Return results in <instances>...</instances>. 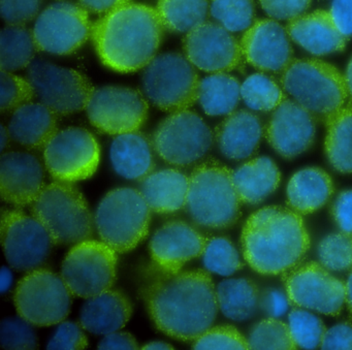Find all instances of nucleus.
<instances>
[{
  "instance_id": "47",
  "label": "nucleus",
  "mask_w": 352,
  "mask_h": 350,
  "mask_svg": "<svg viewBox=\"0 0 352 350\" xmlns=\"http://www.w3.org/2000/svg\"><path fill=\"white\" fill-rule=\"evenodd\" d=\"M265 14L276 20H292L304 15L312 0H259Z\"/></svg>"
},
{
  "instance_id": "41",
  "label": "nucleus",
  "mask_w": 352,
  "mask_h": 350,
  "mask_svg": "<svg viewBox=\"0 0 352 350\" xmlns=\"http://www.w3.org/2000/svg\"><path fill=\"white\" fill-rule=\"evenodd\" d=\"M319 263L331 272L352 269V234L333 232L327 234L317 247Z\"/></svg>"
},
{
  "instance_id": "3",
  "label": "nucleus",
  "mask_w": 352,
  "mask_h": 350,
  "mask_svg": "<svg viewBox=\"0 0 352 350\" xmlns=\"http://www.w3.org/2000/svg\"><path fill=\"white\" fill-rule=\"evenodd\" d=\"M310 245L302 215L281 206H267L251 214L241 234L243 256L261 275H280L294 269Z\"/></svg>"
},
{
  "instance_id": "40",
  "label": "nucleus",
  "mask_w": 352,
  "mask_h": 350,
  "mask_svg": "<svg viewBox=\"0 0 352 350\" xmlns=\"http://www.w3.org/2000/svg\"><path fill=\"white\" fill-rule=\"evenodd\" d=\"M288 327L296 347L316 349L324 337V323L307 309H294L288 315Z\"/></svg>"
},
{
  "instance_id": "44",
  "label": "nucleus",
  "mask_w": 352,
  "mask_h": 350,
  "mask_svg": "<svg viewBox=\"0 0 352 350\" xmlns=\"http://www.w3.org/2000/svg\"><path fill=\"white\" fill-rule=\"evenodd\" d=\"M193 349H234L246 350L249 348L246 338L232 325L211 327L199 336L192 345Z\"/></svg>"
},
{
  "instance_id": "35",
  "label": "nucleus",
  "mask_w": 352,
  "mask_h": 350,
  "mask_svg": "<svg viewBox=\"0 0 352 350\" xmlns=\"http://www.w3.org/2000/svg\"><path fill=\"white\" fill-rule=\"evenodd\" d=\"M164 28L188 34L205 23L210 12L208 0H160L156 10Z\"/></svg>"
},
{
  "instance_id": "36",
  "label": "nucleus",
  "mask_w": 352,
  "mask_h": 350,
  "mask_svg": "<svg viewBox=\"0 0 352 350\" xmlns=\"http://www.w3.org/2000/svg\"><path fill=\"white\" fill-rule=\"evenodd\" d=\"M241 98L251 110L270 112L284 100L283 91L275 80L263 74L249 76L241 85Z\"/></svg>"
},
{
  "instance_id": "34",
  "label": "nucleus",
  "mask_w": 352,
  "mask_h": 350,
  "mask_svg": "<svg viewBox=\"0 0 352 350\" xmlns=\"http://www.w3.org/2000/svg\"><path fill=\"white\" fill-rule=\"evenodd\" d=\"M38 51L34 32L25 25H8L0 34V67L14 73L26 69Z\"/></svg>"
},
{
  "instance_id": "46",
  "label": "nucleus",
  "mask_w": 352,
  "mask_h": 350,
  "mask_svg": "<svg viewBox=\"0 0 352 350\" xmlns=\"http://www.w3.org/2000/svg\"><path fill=\"white\" fill-rule=\"evenodd\" d=\"M43 0H1V16L8 25H26L40 13Z\"/></svg>"
},
{
  "instance_id": "2",
  "label": "nucleus",
  "mask_w": 352,
  "mask_h": 350,
  "mask_svg": "<svg viewBox=\"0 0 352 350\" xmlns=\"http://www.w3.org/2000/svg\"><path fill=\"white\" fill-rule=\"evenodd\" d=\"M164 30L155 9L129 3L106 14L92 25V42L100 61L108 69L133 73L153 61Z\"/></svg>"
},
{
  "instance_id": "49",
  "label": "nucleus",
  "mask_w": 352,
  "mask_h": 350,
  "mask_svg": "<svg viewBox=\"0 0 352 350\" xmlns=\"http://www.w3.org/2000/svg\"><path fill=\"white\" fill-rule=\"evenodd\" d=\"M331 214L341 232L352 234V189L338 195L331 205Z\"/></svg>"
},
{
  "instance_id": "42",
  "label": "nucleus",
  "mask_w": 352,
  "mask_h": 350,
  "mask_svg": "<svg viewBox=\"0 0 352 350\" xmlns=\"http://www.w3.org/2000/svg\"><path fill=\"white\" fill-rule=\"evenodd\" d=\"M0 111L11 113L19 107L32 102L36 96L34 88L28 79L14 75L10 72L1 71L0 74Z\"/></svg>"
},
{
  "instance_id": "52",
  "label": "nucleus",
  "mask_w": 352,
  "mask_h": 350,
  "mask_svg": "<svg viewBox=\"0 0 352 350\" xmlns=\"http://www.w3.org/2000/svg\"><path fill=\"white\" fill-rule=\"evenodd\" d=\"M98 349H139V344L131 333L126 331H113L102 338L98 343Z\"/></svg>"
},
{
  "instance_id": "25",
  "label": "nucleus",
  "mask_w": 352,
  "mask_h": 350,
  "mask_svg": "<svg viewBox=\"0 0 352 350\" xmlns=\"http://www.w3.org/2000/svg\"><path fill=\"white\" fill-rule=\"evenodd\" d=\"M133 315V304L119 289H108L87 298L80 310V325L96 336L120 331Z\"/></svg>"
},
{
  "instance_id": "4",
  "label": "nucleus",
  "mask_w": 352,
  "mask_h": 350,
  "mask_svg": "<svg viewBox=\"0 0 352 350\" xmlns=\"http://www.w3.org/2000/svg\"><path fill=\"white\" fill-rule=\"evenodd\" d=\"M232 171L210 160L189 177L186 211L195 226L209 230L232 228L241 217V201Z\"/></svg>"
},
{
  "instance_id": "19",
  "label": "nucleus",
  "mask_w": 352,
  "mask_h": 350,
  "mask_svg": "<svg viewBox=\"0 0 352 350\" xmlns=\"http://www.w3.org/2000/svg\"><path fill=\"white\" fill-rule=\"evenodd\" d=\"M316 119L294 100L284 98L274 110L265 135L272 148L286 160H292L312 147Z\"/></svg>"
},
{
  "instance_id": "54",
  "label": "nucleus",
  "mask_w": 352,
  "mask_h": 350,
  "mask_svg": "<svg viewBox=\"0 0 352 350\" xmlns=\"http://www.w3.org/2000/svg\"><path fill=\"white\" fill-rule=\"evenodd\" d=\"M12 282H13V275L9 267H3L1 270V275H0V292L5 294L11 287Z\"/></svg>"
},
{
  "instance_id": "6",
  "label": "nucleus",
  "mask_w": 352,
  "mask_h": 350,
  "mask_svg": "<svg viewBox=\"0 0 352 350\" xmlns=\"http://www.w3.org/2000/svg\"><path fill=\"white\" fill-rule=\"evenodd\" d=\"M30 212L55 245H76L94 234L96 223L87 201L71 183L56 181L46 185L30 205Z\"/></svg>"
},
{
  "instance_id": "58",
  "label": "nucleus",
  "mask_w": 352,
  "mask_h": 350,
  "mask_svg": "<svg viewBox=\"0 0 352 350\" xmlns=\"http://www.w3.org/2000/svg\"><path fill=\"white\" fill-rule=\"evenodd\" d=\"M10 138H11V135H10L9 129H8V127H6L5 125H1V131H0V143H1V150H3V151H5L8 144H9Z\"/></svg>"
},
{
  "instance_id": "9",
  "label": "nucleus",
  "mask_w": 352,
  "mask_h": 350,
  "mask_svg": "<svg viewBox=\"0 0 352 350\" xmlns=\"http://www.w3.org/2000/svg\"><path fill=\"white\" fill-rule=\"evenodd\" d=\"M213 131L197 113L188 110L172 113L154 131L152 144L162 160L180 168L193 166L213 147Z\"/></svg>"
},
{
  "instance_id": "32",
  "label": "nucleus",
  "mask_w": 352,
  "mask_h": 350,
  "mask_svg": "<svg viewBox=\"0 0 352 350\" xmlns=\"http://www.w3.org/2000/svg\"><path fill=\"white\" fill-rule=\"evenodd\" d=\"M240 82L226 73H217L201 80L197 100L209 116H228L234 112L241 98Z\"/></svg>"
},
{
  "instance_id": "39",
  "label": "nucleus",
  "mask_w": 352,
  "mask_h": 350,
  "mask_svg": "<svg viewBox=\"0 0 352 350\" xmlns=\"http://www.w3.org/2000/svg\"><path fill=\"white\" fill-rule=\"evenodd\" d=\"M203 263L210 273L232 276L243 267L240 253L234 243L226 237L209 239L204 250Z\"/></svg>"
},
{
  "instance_id": "18",
  "label": "nucleus",
  "mask_w": 352,
  "mask_h": 350,
  "mask_svg": "<svg viewBox=\"0 0 352 350\" xmlns=\"http://www.w3.org/2000/svg\"><path fill=\"white\" fill-rule=\"evenodd\" d=\"M184 51L197 69L213 74L234 71L243 56L241 44L232 32L211 22H205L186 34Z\"/></svg>"
},
{
  "instance_id": "5",
  "label": "nucleus",
  "mask_w": 352,
  "mask_h": 350,
  "mask_svg": "<svg viewBox=\"0 0 352 350\" xmlns=\"http://www.w3.org/2000/svg\"><path fill=\"white\" fill-rule=\"evenodd\" d=\"M280 81L294 102L324 123L343 108L348 96L345 77L318 59H294L282 72Z\"/></svg>"
},
{
  "instance_id": "48",
  "label": "nucleus",
  "mask_w": 352,
  "mask_h": 350,
  "mask_svg": "<svg viewBox=\"0 0 352 350\" xmlns=\"http://www.w3.org/2000/svg\"><path fill=\"white\" fill-rule=\"evenodd\" d=\"M289 298L287 294L278 288H265L261 292L259 309L267 317L279 318L287 313L289 309Z\"/></svg>"
},
{
  "instance_id": "38",
  "label": "nucleus",
  "mask_w": 352,
  "mask_h": 350,
  "mask_svg": "<svg viewBox=\"0 0 352 350\" xmlns=\"http://www.w3.org/2000/svg\"><path fill=\"white\" fill-rule=\"evenodd\" d=\"M210 14L230 32H246L254 23L253 0H211Z\"/></svg>"
},
{
  "instance_id": "56",
  "label": "nucleus",
  "mask_w": 352,
  "mask_h": 350,
  "mask_svg": "<svg viewBox=\"0 0 352 350\" xmlns=\"http://www.w3.org/2000/svg\"><path fill=\"white\" fill-rule=\"evenodd\" d=\"M143 349H152V350H166V349H174L173 345L170 344L166 343V342L164 341H152L149 342V343L145 344L143 346Z\"/></svg>"
},
{
  "instance_id": "51",
  "label": "nucleus",
  "mask_w": 352,
  "mask_h": 350,
  "mask_svg": "<svg viewBox=\"0 0 352 350\" xmlns=\"http://www.w3.org/2000/svg\"><path fill=\"white\" fill-rule=\"evenodd\" d=\"M329 14L342 36L352 38V0H333Z\"/></svg>"
},
{
  "instance_id": "30",
  "label": "nucleus",
  "mask_w": 352,
  "mask_h": 350,
  "mask_svg": "<svg viewBox=\"0 0 352 350\" xmlns=\"http://www.w3.org/2000/svg\"><path fill=\"white\" fill-rule=\"evenodd\" d=\"M234 187L241 203L258 205L273 195L281 182V173L276 162L267 156L253 158L234 173Z\"/></svg>"
},
{
  "instance_id": "55",
  "label": "nucleus",
  "mask_w": 352,
  "mask_h": 350,
  "mask_svg": "<svg viewBox=\"0 0 352 350\" xmlns=\"http://www.w3.org/2000/svg\"><path fill=\"white\" fill-rule=\"evenodd\" d=\"M346 298L345 303L347 304L348 310L352 314V271L348 276L347 281L345 283Z\"/></svg>"
},
{
  "instance_id": "13",
  "label": "nucleus",
  "mask_w": 352,
  "mask_h": 350,
  "mask_svg": "<svg viewBox=\"0 0 352 350\" xmlns=\"http://www.w3.org/2000/svg\"><path fill=\"white\" fill-rule=\"evenodd\" d=\"M0 230L6 259L16 271L41 269L52 253L54 241L34 216L19 210H3Z\"/></svg>"
},
{
  "instance_id": "7",
  "label": "nucleus",
  "mask_w": 352,
  "mask_h": 350,
  "mask_svg": "<svg viewBox=\"0 0 352 350\" xmlns=\"http://www.w3.org/2000/svg\"><path fill=\"white\" fill-rule=\"evenodd\" d=\"M151 209L141 191L129 187L113 189L100 201L94 223L102 241L116 252L135 249L149 232Z\"/></svg>"
},
{
  "instance_id": "11",
  "label": "nucleus",
  "mask_w": 352,
  "mask_h": 350,
  "mask_svg": "<svg viewBox=\"0 0 352 350\" xmlns=\"http://www.w3.org/2000/svg\"><path fill=\"white\" fill-rule=\"evenodd\" d=\"M117 252L104 241L74 245L61 265V278L73 296L89 298L111 289L116 280Z\"/></svg>"
},
{
  "instance_id": "27",
  "label": "nucleus",
  "mask_w": 352,
  "mask_h": 350,
  "mask_svg": "<svg viewBox=\"0 0 352 350\" xmlns=\"http://www.w3.org/2000/svg\"><path fill=\"white\" fill-rule=\"evenodd\" d=\"M153 144L140 131L118 135L111 144L113 168L127 180L142 181L153 172L155 162Z\"/></svg>"
},
{
  "instance_id": "26",
  "label": "nucleus",
  "mask_w": 352,
  "mask_h": 350,
  "mask_svg": "<svg viewBox=\"0 0 352 350\" xmlns=\"http://www.w3.org/2000/svg\"><path fill=\"white\" fill-rule=\"evenodd\" d=\"M8 129L19 145L42 149L58 131L57 115L42 102H28L14 111Z\"/></svg>"
},
{
  "instance_id": "57",
  "label": "nucleus",
  "mask_w": 352,
  "mask_h": 350,
  "mask_svg": "<svg viewBox=\"0 0 352 350\" xmlns=\"http://www.w3.org/2000/svg\"><path fill=\"white\" fill-rule=\"evenodd\" d=\"M346 87H347L348 94L352 98V58L348 63L347 69H346L345 76Z\"/></svg>"
},
{
  "instance_id": "16",
  "label": "nucleus",
  "mask_w": 352,
  "mask_h": 350,
  "mask_svg": "<svg viewBox=\"0 0 352 350\" xmlns=\"http://www.w3.org/2000/svg\"><path fill=\"white\" fill-rule=\"evenodd\" d=\"M91 30L85 8L69 1H59L38 15L32 32L38 51L69 55L87 42Z\"/></svg>"
},
{
  "instance_id": "8",
  "label": "nucleus",
  "mask_w": 352,
  "mask_h": 350,
  "mask_svg": "<svg viewBox=\"0 0 352 350\" xmlns=\"http://www.w3.org/2000/svg\"><path fill=\"white\" fill-rule=\"evenodd\" d=\"M201 80L195 65L177 52L156 55L145 67L142 89L147 100L166 112L187 110L199 96Z\"/></svg>"
},
{
  "instance_id": "29",
  "label": "nucleus",
  "mask_w": 352,
  "mask_h": 350,
  "mask_svg": "<svg viewBox=\"0 0 352 350\" xmlns=\"http://www.w3.org/2000/svg\"><path fill=\"white\" fill-rule=\"evenodd\" d=\"M333 193L331 176L322 168H306L290 178L286 189L287 205L300 215H309L324 207Z\"/></svg>"
},
{
  "instance_id": "24",
  "label": "nucleus",
  "mask_w": 352,
  "mask_h": 350,
  "mask_svg": "<svg viewBox=\"0 0 352 350\" xmlns=\"http://www.w3.org/2000/svg\"><path fill=\"white\" fill-rule=\"evenodd\" d=\"M292 41L316 56L344 50L346 38L333 23L329 12L318 10L290 20L286 28Z\"/></svg>"
},
{
  "instance_id": "53",
  "label": "nucleus",
  "mask_w": 352,
  "mask_h": 350,
  "mask_svg": "<svg viewBox=\"0 0 352 350\" xmlns=\"http://www.w3.org/2000/svg\"><path fill=\"white\" fill-rule=\"evenodd\" d=\"M131 0H80V5L94 14H109L129 5Z\"/></svg>"
},
{
  "instance_id": "17",
  "label": "nucleus",
  "mask_w": 352,
  "mask_h": 350,
  "mask_svg": "<svg viewBox=\"0 0 352 350\" xmlns=\"http://www.w3.org/2000/svg\"><path fill=\"white\" fill-rule=\"evenodd\" d=\"M329 272L315 261L290 270L284 279L290 304L327 316H338L345 304V283Z\"/></svg>"
},
{
  "instance_id": "1",
  "label": "nucleus",
  "mask_w": 352,
  "mask_h": 350,
  "mask_svg": "<svg viewBox=\"0 0 352 350\" xmlns=\"http://www.w3.org/2000/svg\"><path fill=\"white\" fill-rule=\"evenodd\" d=\"M139 290L156 327L182 341L211 329L219 311L215 286L203 270L166 272L153 263L142 272Z\"/></svg>"
},
{
  "instance_id": "14",
  "label": "nucleus",
  "mask_w": 352,
  "mask_h": 350,
  "mask_svg": "<svg viewBox=\"0 0 352 350\" xmlns=\"http://www.w3.org/2000/svg\"><path fill=\"white\" fill-rule=\"evenodd\" d=\"M44 160L51 176L60 182L73 183L94 176L100 162L96 138L82 127L58 131L44 148Z\"/></svg>"
},
{
  "instance_id": "22",
  "label": "nucleus",
  "mask_w": 352,
  "mask_h": 350,
  "mask_svg": "<svg viewBox=\"0 0 352 350\" xmlns=\"http://www.w3.org/2000/svg\"><path fill=\"white\" fill-rule=\"evenodd\" d=\"M45 187L41 160L28 152H6L0 158V193L14 207L30 206Z\"/></svg>"
},
{
  "instance_id": "33",
  "label": "nucleus",
  "mask_w": 352,
  "mask_h": 350,
  "mask_svg": "<svg viewBox=\"0 0 352 350\" xmlns=\"http://www.w3.org/2000/svg\"><path fill=\"white\" fill-rule=\"evenodd\" d=\"M325 124L327 160L338 172L352 174V107H343Z\"/></svg>"
},
{
  "instance_id": "31",
  "label": "nucleus",
  "mask_w": 352,
  "mask_h": 350,
  "mask_svg": "<svg viewBox=\"0 0 352 350\" xmlns=\"http://www.w3.org/2000/svg\"><path fill=\"white\" fill-rule=\"evenodd\" d=\"M216 296L219 310L230 320H249L259 309L261 290L248 278L223 280L216 287Z\"/></svg>"
},
{
  "instance_id": "50",
  "label": "nucleus",
  "mask_w": 352,
  "mask_h": 350,
  "mask_svg": "<svg viewBox=\"0 0 352 350\" xmlns=\"http://www.w3.org/2000/svg\"><path fill=\"white\" fill-rule=\"evenodd\" d=\"M321 349L352 350V322L344 321L327 329Z\"/></svg>"
},
{
  "instance_id": "15",
  "label": "nucleus",
  "mask_w": 352,
  "mask_h": 350,
  "mask_svg": "<svg viewBox=\"0 0 352 350\" xmlns=\"http://www.w3.org/2000/svg\"><path fill=\"white\" fill-rule=\"evenodd\" d=\"M147 98L133 88L104 86L94 89L86 112L102 133L118 135L139 131L148 117Z\"/></svg>"
},
{
  "instance_id": "45",
  "label": "nucleus",
  "mask_w": 352,
  "mask_h": 350,
  "mask_svg": "<svg viewBox=\"0 0 352 350\" xmlns=\"http://www.w3.org/2000/svg\"><path fill=\"white\" fill-rule=\"evenodd\" d=\"M88 346L87 336L83 327L73 321H63L49 341L48 349H85Z\"/></svg>"
},
{
  "instance_id": "20",
  "label": "nucleus",
  "mask_w": 352,
  "mask_h": 350,
  "mask_svg": "<svg viewBox=\"0 0 352 350\" xmlns=\"http://www.w3.org/2000/svg\"><path fill=\"white\" fill-rule=\"evenodd\" d=\"M287 30L276 20L255 21L241 40L243 56L249 65L263 72H283L292 61Z\"/></svg>"
},
{
  "instance_id": "12",
  "label": "nucleus",
  "mask_w": 352,
  "mask_h": 350,
  "mask_svg": "<svg viewBox=\"0 0 352 350\" xmlns=\"http://www.w3.org/2000/svg\"><path fill=\"white\" fill-rule=\"evenodd\" d=\"M28 69V80L36 98L57 116L86 110L94 88L85 76L45 59L32 61Z\"/></svg>"
},
{
  "instance_id": "21",
  "label": "nucleus",
  "mask_w": 352,
  "mask_h": 350,
  "mask_svg": "<svg viewBox=\"0 0 352 350\" xmlns=\"http://www.w3.org/2000/svg\"><path fill=\"white\" fill-rule=\"evenodd\" d=\"M207 241L190 223L172 220L154 232L149 243L150 255L162 271L178 272L185 263L203 255Z\"/></svg>"
},
{
  "instance_id": "28",
  "label": "nucleus",
  "mask_w": 352,
  "mask_h": 350,
  "mask_svg": "<svg viewBox=\"0 0 352 350\" xmlns=\"http://www.w3.org/2000/svg\"><path fill=\"white\" fill-rule=\"evenodd\" d=\"M140 191L151 211L172 214L186 207L189 177L175 168L152 172L140 181Z\"/></svg>"
},
{
  "instance_id": "43",
  "label": "nucleus",
  "mask_w": 352,
  "mask_h": 350,
  "mask_svg": "<svg viewBox=\"0 0 352 350\" xmlns=\"http://www.w3.org/2000/svg\"><path fill=\"white\" fill-rule=\"evenodd\" d=\"M32 325L21 316L8 317L0 325V344L5 349H36L38 339Z\"/></svg>"
},
{
  "instance_id": "37",
  "label": "nucleus",
  "mask_w": 352,
  "mask_h": 350,
  "mask_svg": "<svg viewBox=\"0 0 352 350\" xmlns=\"http://www.w3.org/2000/svg\"><path fill=\"white\" fill-rule=\"evenodd\" d=\"M247 341L250 349L292 350L298 348L288 325L273 317L255 323L249 331Z\"/></svg>"
},
{
  "instance_id": "23",
  "label": "nucleus",
  "mask_w": 352,
  "mask_h": 350,
  "mask_svg": "<svg viewBox=\"0 0 352 350\" xmlns=\"http://www.w3.org/2000/svg\"><path fill=\"white\" fill-rule=\"evenodd\" d=\"M265 127L250 111H234L216 127V145L220 153L230 160H244L258 149Z\"/></svg>"
},
{
  "instance_id": "10",
  "label": "nucleus",
  "mask_w": 352,
  "mask_h": 350,
  "mask_svg": "<svg viewBox=\"0 0 352 350\" xmlns=\"http://www.w3.org/2000/svg\"><path fill=\"white\" fill-rule=\"evenodd\" d=\"M72 292L61 276L50 270L28 272L14 294L16 310L22 318L36 327L63 322L69 314Z\"/></svg>"
}]
</instances>
